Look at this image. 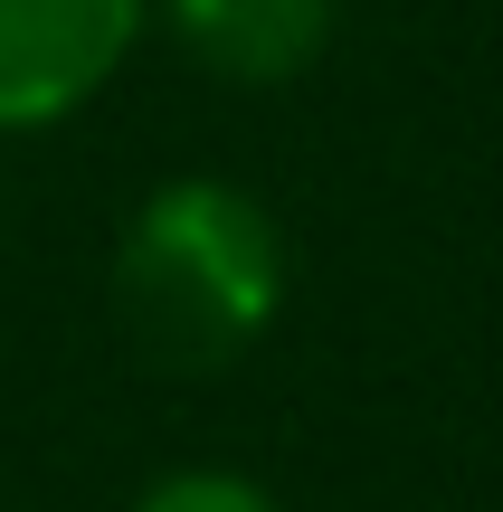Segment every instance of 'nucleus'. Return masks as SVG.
Returning <instances> with one entry per match:
<instances>
[{"label": "nucleus", "instance_id": "3", "mask_svg": "<svg viewBox=\"0 0 503 512\" xmlns=\"http://www.w3.org/2000/svg\"><path fill=\"white\" fill-rule=\"evenodd\" d=\"M190 67L228 86H295L333 48V0H152Z\"/></svg>", "mask_w": 503, "mask_h": 512}, {"label": "nucleus", "instance_id": "4", "mask_svg": "<svg viewBox=\"0 0 503 512\" xmlns=\"http://www.w3.org/2000/svg\"><path fill=\"white\" fill-rule=\"evenodd\" d=\"M124 512H285V503L266 494L257 475H238V465H171V475H152Z\"/></svg>", "mask_w": 503, "mask_h": 512}, {"label": "nucleus", "instance_id": "1", "mask_svg": "<svg viewBox=\"0 0 503 512\" xmlns=\"http://www.w3.org/2000/svg\"><path fill=\"white\" fill-rule=\"evenodd\" d=\"M285 313V228L219 171L143 190L114 238V332L162 380H219Z\"/></svg>", "mask_w": 503, "mask_h": 512}, {"label": "nucleus", "instance_id": "2", "mask_svg": "<svg viewBox=\"0 0 503 512\" xmlns=\"http://www.w3.org/2000/svg\"><path fill=\"white\" fill-rule=\"evenodd\" d=\"M152 0H0V133H57L114 86Z\"/></svg>", "mask_w": 503, "mask_h": 512}]
</instances>
